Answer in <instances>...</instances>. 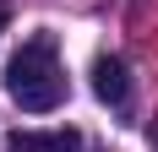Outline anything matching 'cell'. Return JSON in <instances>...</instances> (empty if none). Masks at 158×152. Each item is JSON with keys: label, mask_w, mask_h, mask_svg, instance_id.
<instances>
[{"label": "cell", "mask_w": 158, "mask_h": 152, "mask_svg": "<svg viewBox=\"0 0 158 152\" xmlns=\"http://www.w3.org/2000/svg\"><path fill=\"white\" fill-rule=\"evenodd\" d=\"M6 92L27 114H49V109L65 103V76H60V60H55V33H33L27 44L11 54L6 65Z\"/></svg>", "instance_id": "6da1fadb"}, {"label": "cell", "mask_w": 158, "mask_h": 152, "mask_svg": "<svg viewBox=\"0 0 158 152\" xmlns=\"http://www.w3.org/2000/svg\"><path fill=\"white\" fill-rule=\"evenodd\" d=\"M126 92H131L126 60H120V54H98V60H93V98H98V103H109V109H120V103H126Z\"/></svg>", "instance_id": "7a4b0ae2"}, {"label": "cell", "mask_w": 158, "mask_h": 152, "mask_svg": "<svg viewBox=\"0 0 158 152\" xmlns=\"http://www.w3.org/2000/svg\"><path fill=\"white\" fill-rule=\"evenodd\" d=\"M11 152H82V136H77V130H49V136L16 130V136H11Z\"/></svg>", "instance_id": "3957f363"}, {"label": "cell", "mask_w": 158, "mask_h": 152, "mask_svg": "<svg viewBox=\"0 0 158 152\" xmlns=\"http://www.w3.org/2000/svg\"><path fill=\"white\" fill-rule=\"evenodd\" d=\"M6 22H11V16H6V6H0V33H6Z\"/></svg>", "instance_id": "277c9868"}]
</instances>
